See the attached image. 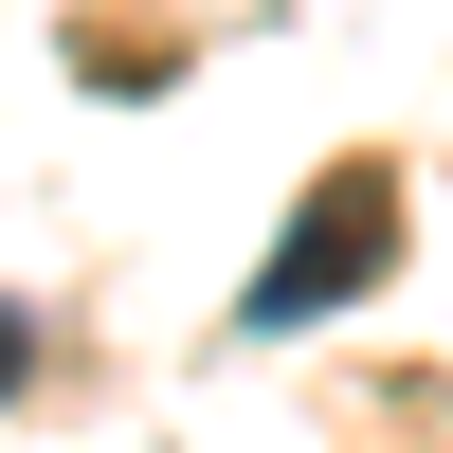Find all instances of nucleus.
I'll return each mask as SVG.
<instances>
[{"label":"nucleus","mask_w":453,"mask_h":453,"mask_svg":"<svg viewBox=\"0 0 453 453\" xmlns=\"http://www.w3.org/2000/svg\"><path fill=\"white\" fill-rule=\"evenodd\" d=\"M381 254H399V164H326V181H309V218H290V254L236 290V326H326Z\"/></svg>","instance_id":"nucleus-1"},{"label":"nucleus","mask_w":453,"mask_h":453,"mask_svg":"<svg viewBox=\"0 0 453 453\" xmlns=\"http://www.w3.org/2000/svg\"><path fill=\"white\" fill-rule=\"evenodd\" d=\"M19 363H36V326H19V309H0V381H19Z\"/></svg>","instance_id":"nucleus-2"}]
</instances>
